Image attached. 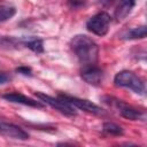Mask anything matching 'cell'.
<instances>
[{"label":"cell","instance_id":"cell-11","mask_svg":"<svg viewBox=\"0 0 147 147\" xmlns=\"http://www.w3.org/2000/svg\"><path fill=\"white\" fill-rule=\"evenodd\" d=\"M23 45L26 46L29 49H31L34 53H42L44 52V44L40 38L37 37H26L22 40Z\"/></svg>","mask_w":147,"mask_h":147},{"label":"cell","instance_id":"cell-6","mask_svg":"<svg viewBox=\"0 0 147 147\" xmlns=\"http://www.w3.org/2000/svg\"><path fill=\"white\" fill-rule=\"evenodd\" d=\"M64 100H67L69 103H71L76 109H82L86 113H90V114H93V115H98V116H105L107 115V111L99 107L98 105L93 103L92 101L90 100H86V99H80V98H77V96H71V95H68V94H60Z\"/></svg>","mask_w":147,"mask_h":147},{"label":"cell","instance_id":"cell-14","mask_svg":"<svg viewBox=\"0 0 147 147\" xmlns=\"http://www.w3.org/2000/svg\"><path fill=\"white\" fill-rule=\"evenodd\" d=\"M102 130H103V132H106V133H108L110 136H123V133H124L123 129L119 125H117V124H115L113 122L103 123Z\"/></svg>","mask_w":147,"mask_h":147},{"label":"cell","instance_id":"cell-18","mask_svg":"<svg viewBox=\"0 0 147 147\" xmlns=\"http://www.w3.org/2000/svg\"><path fill=\"white\" fill-rule=\"evenodd\" d=\"M74 6H80L83 5L84 2H86V0H69Z\"/></svg>","mask_w":147,"mask_h":147},{"label":"cell","instance_id":"cell-16","mask_svg":"<svg viewBox=\"0 0 147 147\" xmlns=\"http://www.w3.org/2000/svg\"><path fill=\"white\" fill-rule=\"evenodd\" d=\"M9 79H10V77H9L7 74H5V72H0V85L6 84Z\"/></svg>","mask_w":147,"mask_h":147},{"label":"cell","instance_id":"cell-2","mask_svg":"<svg viewBox=\"0 0 147 147\" xmlns=\"http://www.w3.org/2000/svg\"><path fill=\"white\" fill-rule=\"evenodd\" d=\"M103 103L108 105L113 109H115L122 117L131 121H145L146 111L144 109H139L134 106L125 103L123 100L116 99L114 96H102Z\"/></svg>","mask_w":147,"mask_h":147},{"label":"cell","instance_id":"cell-17","mask_svg":"<svg viewBox=\"0 0 147 147\" xmlns=\"http://www.w3.org/2000/svg\"><path fill=\"white\" fill-rule=\"evenodd\" d=\"M115 1H116V0H98L99 5H101L102 7H109V6H111Z\"/></svg>","mask_w":147,"mask_h":147},{"label":"cell","instance_id":"cell-13","mask_svg":"<svg viewBox=\"0 0 147 147\" xmlns=\"http://www.w3.org/2000/svg\"><path fill=\"white\" fill-rule=\"evenodd\" d=\"M16 14V8L11 5H0V22L10 20Z\"/></svg>","mask_w":147,"mask_h":147},{"label":"cell","instance_id":"cell-4","mask_svg":"<svg viewBox=\"0 0 147 147\" xmlns=\"http://www.w3.org/2000/svg\"><path fill=\"white\" fill-rule=\"evenodd\" d=\"M34 94L42 103L48 105L49 107H52L53 109L60 111L61 114H63L65 116H76V114H77L76 108L71 103H69L67 100H64L61 95L54 98V96H51V95L41 93V92H36Z\"/></svg>","mask_w":147,"mask_h":147},{"label":"cell","instance_id":"cell-7","mask_svg":"<svg viewBox=\"0 0 147 147\" xmlns=\"http://www.w3.org/2000/svg\"><path fill=\"white\" fill-rule=\"evenodd\" d=\"M0 136L6 138H11V139H17V140L29 139V133L25 130H23L16 124H13L2 119H0Z\"/></svg>","mask_w":147,"mask_h":147},{"label":"cell","instance_id":"cell-9","mask_svg":"<svg viewBox=\"0 0 147 147\" xmlns=\"http://www.w3.org/2000/svg\"><path fill=\"white\" fill-rule=\"evenodd\" d=\"M2 98L13 103H20V105H24V106H29V107H33V108H44V103L40 100L37 101V100L31 99L22 93H18V92L6 93L2 95Z\"/></svg>","mask_w":147,"mask_h":147},{"label":"cell","instance_id":"cell-3","mask_svg":"<svg viewBox=\"0 0 147 147\" xmlns=\"http://www.w3.org/2000/svg\"><path fill=\"white\" fill-rule=\"evenodd\" d=\"M114 83L117 87H125L133 91L137 94H145L146 87L144 80L131 70H122L116 74Z\"/></svg>","mask_w":147,"mask_h":147},{"label":"cell","instance_id":"cell-10","mask_svg":"<svg viewBox=\"0 0 147 147\" xmlns=\"http://www.w3.org/2000/svg\"><path fill=\"white\" fill-rule=\"evenodd\" d=\"M134 5H136V0H119L117 7L115 9V13H114L116 21L119 22V21L125 20L132 11Z\"/></svg>","mask_w":147,"mask_h":147},{"label":"cell","instance_id":"cell-5","mask_svg":"<svg viewBox=\"0 0 147 147\" xmlns=\"http://www.w3.org/2000/svg\"><path fill=\"white\" fill-rule=\"evenodd\" d=\"M111 23V17L106 11H99L86 22V29L99 37H103L108 33Z\"/></svg>","mask_w":147,"mask_h":147},{"label":"cell","instance_id":"cell-8","mask_svg":"<svg viewBox=\"0 0 147 147\" xmlns=\"http://www.w3.org/2000/svg\"><path fill=\"white\" fill-rule=\"evenodd\" d=\"M80 76L87 84L93 86H99L103 80V71L96 64L83 67Z\"/></svg>","mask_w":147,"mask_h":147},{"label":"cell","instance_id":"cell-1","mask_svg":"<svg viewBox=\"0 0 147 147\" xmlns=\"http://www.w3.org/2000/svg\"><path fill=\"white\" fill-rule=\"evenodd\" d=\"M70 48L83 67L94 65L99 59V46L86 34H76L70 40Z\"/></svg>","mask_w":147,"mask_h":147},{"label":"cell","instance_id":"cell-12","mask_svg":"<svg viewBox=\"0 0 147 147\" xmlns=\"http://www.w3.org/2000/svg\"><path fill=\"white\" fill-rule=\"evenodd\" d=\"M146 32H147V29H146V25H141V26H137V28H133L131 30H129L127 32H125L123 34V39H126V40H132V39H142L146 37Z\"/></svg>","mask_w":147,"mask_h":147},{"label":"cell","instance_id":"cell-15","mask_svg":"<svg viewBox=\"0 0 147 147\" xmlns=\"http://www.w3.org/2000/svg\"><path fill=\"white\" fill-rule=\"evenodd\" d=\"M16 72L23 75V76H32V70L31 68L29 67H25V65H22V67H18L16 69Z\"/></svg>","mask_w":147,"mask_h":147}]
</instances>
